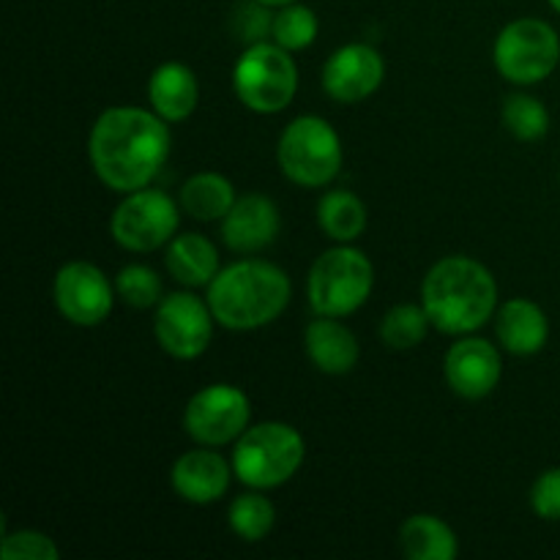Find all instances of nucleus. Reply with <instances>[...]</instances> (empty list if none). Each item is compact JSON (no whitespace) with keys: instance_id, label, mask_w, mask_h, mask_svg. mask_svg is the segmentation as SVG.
<instances>
[{"instance_id":"nucleus-1","label":"nucleus","mask_w":560,"mask_h":560,"mask_svg":"<svg viewBox=\"0 0 560 560\" xmlns=\"http://www.w3.org/2000/svg\"><path fill=\"white\" fill-rule=\"evenodd\" d=\"M173 151L170 124L145 107H109L93 120L88 159L107 189L118 195L153 184Z\"/></svg>"},{"instance_id":"nucleus-2","label":"nucleus","mask_w":560,"mask_h":560,"mask_svg":"<svg viewBox=\"0 0 560 560\" xmlns=\"http://www.w3.org/2000/svg\"><path fill=\"white\" fill-rule=\"evenodd\" d=\"M421 306L432 328L448 337L474 334L498 312V282L485 262L448 255L427 271L421 282Z\"/></svg>"},{"instance_id":"nucleus-3","label":"nucleus","mask_w":560,"mask_h":560,"mask_svg":"<svg viewBox=\"0 0 560 560\" xmlns=\"http://www.w3.org/2000/svg\"><path fill=\"white\" fill-rule=\"evenodd\" d=\"M293 284L284 268L260 257H244L222 268L208 284V306L228 331H257L279 320L290 304Z\"/></svg>"},{"instance_id":"nucleus-4","label":"nucleus","mask_w":560,"mask_h":560,"mask_svg":"<svg viewBox=\"0 0 560 560\" xmlns=\"http://www.w3.org/2000/svg\"><path fill=\"white\" fill-rule=\"evenodd\" d=\"M306 443L295 427L284 421H262L249 427L233 446V474L249 490H277L301 470Z\"/></svg>"},{"instance_id":"nucleus-5","label":"nucleus","mask_w":560,"mask_h":560,"mask_svg":"<svg viewBox=\"0 0 560 560\" xmlns=\"http://www.w3.org/2000/svg\"><path fill=\"white\" fill-rule=\"evenodd\" d=\"M375 288V268L361 249L339 244L312 262L306 279V299L315 315L350 317L370 301Z\"/></svg>"},{"instance_id":"nucleus-6","label":"nucleus","mask_w":560,"mask_h":560,"mask_svg":"<svg viewBox=\"0 0 560 560\" xmlns=\"http://www.w3.org/2000/svg\"><path fill=\"white\" fill-rule=\"evenodd\" d=\"M277 162L290 184L304 186V189H323L342 170V140L337 129L320 115H299L284 126L279 137Z\"/></svg>"},{"instance_id":"nucleus-7","label":"nucleus","mask_w":560,"mask_h":560,"mask_svg":"<svg viewBox=\"0 0 560 560\" xmlns=\"http://www.w3.org/2000/svg\"><path fill=\"white\" fill-rule=\"evenodd\" d=\"M233 91L252 113H282L299 91V66L293 52L279 47L277 42L246 47L233 66Z\"/></svg>"},{"instance_id":"nucleus-8","label":"nucleus","mask_w":560,"mask_h":560,"mask_svg":"<svg viewBox=\"0 0 560 560\" xmlns=\"http://www.w3.org/2000/svg\"><path fill=\"white\" fill-rule=\"evenodd\" d=\"M492 63L512 85H536L560 63V36L556 27L536 16L514 20L492 44Z\"/></svg>"},{"instance_id":"nucleus-9","label":"nucleus","mask_w":560,"mask_h":560,"mask_svg":"<svg viewBox=\"0 0 560 560\" xmlns=\"http://www.w3.org/2000/svg\"><path fill=\"white\" fill-rule=\"evenodd\" d=\"M180 211H184L180 202H175L162 189L145 186V189L129 191L109 217V235L120 249L137 252V255L162 249L178 233Z\"/></svg>"},{"instance_id":"nucleus-10","label":"nucleus","mask_w":560,"mask_h":560,"mask_svg":"<svg viewBox=\"0 0 560 560\" xmlns=\"http://www.w3.org/2000/svg\"><path fill=\"white\" fill-rule=\"evenodd\" d=\"M252 402L238 386L211 383L191 394L184 410V430L197 446H228L249 430Z\"/></svg>"},{"instance_id":"nucleus-11","label":"nucleus","mask_w":560,"mask_h":560,"mask_svg":"<svg viewBox=\"0 0 560 560\" xmlns=\"http://www.w3.org/2000/svg\"><path fill=\"white\" fill-rule=\"evenodd\" d=\"M213 317L208 299H197L189 290L164 295L153 315V337L159 348L178 361H195L208 350L213 339Z\"/></svg>"},{"instance_id":"nucleus-12","label":"nucleus","mask_w":560,"mask_h":560,"mask_svg":"<svg viewBox=\"0 0 560 560\" xmlns=\"http://www.w3.org/2000/svg\"><path fill=\"white\" fill-rule=\"evenodd\" d=\"M52 299L63 320L71 326L93 328L107 320L118 293L102 268L88 260H71L55 273Z\"/></svg>"},{"instance_id":"nucleus-13","label":"nucleus","mask_w":560,"mask_h":560,"mask_svg":"<svg viewBox=\"0 0 560 560\" xmlns=\"http://www.w3.org/2000/svg\"><path fill=\"white\" fill-rule=\"evenodd\" d=\"M443 375L457 397L470 402L490 397L503 375L501 350L481 337H457L443 359Z\"/></svg>"},{"instance_id":"nucleus-14","label":"nucleus","mask_w":560,"mask_h":560,"mask_svg":"<svg viewBox=\"0 0 560 560\" xmlns=\"http://www.w3.org/2000/svg\"><path fill=\"white\" fill-rule=\"evenodd\" d=\"M386 80V60L370 44H345L323 66V91L339 104H359Z\"/></svg>"},{"instance_id":"nucleus-15","label":"nucleus","mask_w":560,"mask_h":560,"mask_svg":"<svg viewBox=\"0 0 560 560\" xmlns=\"http://www.w3.org/2000/svg\"><path fill=\"white\" fill-rule=\"evenodd\" d=\"M282 217L271 197L249 191L235 200L222 219V241L235 255H257L279 238Z\"/></svg>"},{"instance_id":"nucleus-16","label":"nucleus","mask_w":560,"mask_h":560,"mask_svg":"<svg viewBox=\"0 0 560 560\" xmlns=\"http://www.w3.org/2000/svg\"><path fill=\"white\" fill-rule=\"evenodd\" d=\"M233 476V463H228L211 446H200L175 459L173 470H170V485L180 501L208 506L228 492Z\"/></svg>"},{"instance_id":"nucleus-17","label":"nucleus","mask_w":560,"mask_h":560,"mask_svg":"<svg viewBox=\"0 0 560 560\" xmlns=\"http://www.w3.org/2000/svg\"><path fill=\"white\" fill-rule=\"evenodd\" d=\"M304 348L323 375H348L355 370L361 355L359 339L345 326L342 317L315 315L304 331Z\"/></svg>"},{"instance_id":"nucleus-18","label":"nucleus","mask_w":560,"mask_h":560,"mask_svg":"<svg viewBox=\"0 0 560 560\" xmlns=\"http://www.w3.org/2000/svg\"><path fill=\"white\" fill-rule=\"evenodd\" d=\"M148 104L167 124H184L200 104V82L186 63L167 60L148 80Z\"/></svg>"},{"instance_id":"nucleus-19","label":"nucleus","mask_w":560,"mask_h":560,"mask_svg":"<svg viewBox=\"0 0 560 560\" xmlns=\"http://www.w3.org/2000/svg\"><path fill=\"white\" fill-rule=\"evenodd\" d=\"M495 334L501 348L512 355H536L550 339V320L536 301L509 299L495 312Z\"/></svg>"},{"instance_id":"nucleus-20","label":"nucleus","mask_w":560,"mask_h":560,"mask_svg":"<svg viewBox=\"0 0 560 560\" xmlns=\"http://www.w3.org/2000/svg\"><path fill=\"white\" fill-rule=\"evenodd\" d=\"M170 277L184 288H208L222 266H219V249L211 238L200 233H180L167 244L164 255Z\"/></svg>"},{"instance_id":"nucleus-21","label":"nucleus","mask_w":560,"mask_h":560,"mask_svg":"<svg viewBox=\"0 0 560 560\" xmlns=\"http://www.w3.org/2000/svg\"><path fill=\"white\" fill-rule=\"evenodd\" d=\"M235 200H238L235 186L230 184V178H224L222 173H213V170L195 173L184 180L178 191L180 208L197 222H222L230 208L235 206Z\"/></svg>"},{"instance_id":"nucleus-22","label":"nucleus","mask_w":560,"mask_h":560,"mask_svg":"<svg viewBox=\"0 0 560 560\" xmlns=\"http://www.w3.org/2000/svg\"><path fill=\"white\" fill-rule=\"evenodd\" d=\"M399 547L408 560H454L459 552L452 525L435 514H413L399 528Z\"/></svg>"},{"instance_id":"nucleus-23","label":"nucleus","mask_w":560,"mask_h":560,"mask_svg":"<svg viewBox=\"0 0 560 560\" xmlns=\"http://www.w3.org/2000/svg\"><path fill=\"white\" fill-rule=\"evenodd\" d=\"M366 206L355 191L328 189L317 202V224L323 235L337 244H353L366 230Z\"/></svg>"},{"instance_id":"nucleus-24","label":"nucleus","mask_w":560,"mask_h":560,"mask_svg":"<svg viewBox=\"0 0 560 560\" xmlns=\"http://www.w3.org/2000/svg\"><path fill=\"white\" fill-rule=\"evenodd\" d=\"M228 523L230 530H233L241 541L255 545V541H262L273 530L277 509H273V503L262 495V490H249L230 503Z\"/></svg>"},{"instance_id":"nucleus-25","label":"nucleus","mask_w":560,"mask_h":560,"mask_svg":"<svg viewBox=\"0 0 560 560\" xmlns=\"http://www.w3.org/2000/svg\"><path fill=\"white\" fill-rule=\"evenodd\" d=\"M432 320L421 304H397L383 315L381 339L392 350H410L430 334Z\"/></svg>"},{"instance_id":"nucleus-26","label":"nucleus","mask_w":560,"mask_h":560,"mask_svg":"<svg viewBox=\"0 0 560 560\" xmlns=\"http://www.w3.org/2000/svg\"><path fill=\"white\" fill-rule=\"evenodd\" d=\"M503 126L520 142H539L550 131V109L530 93H512L501 109Z\"/></svg>"},{"instance_id":"nucleus-27","label":"nucleus","mask_w":560,"mask_h":560,"mask_svg":"<svg viewBox=\"0 0 560 560\" xmlns=\"http://www.w3.org/2000/svg\"><path fill=\"white\" fill-rule=\"evenodd\" d=\"M317 33H320V22H317V14L310 5L290 3L277 9V14H273L271 42H277L288 52H301V49L312 47Z\"/></svg>"},{"instance_id":"nucleus-28","label":"nucleus","mask_w":560,"mask_h":560,"mask_svg":"<svg viewBox=\"0 0 560 560\" xmlns=\"http://www.w3.org/2000/svg\"><path fill=\"white\" fill-rule=\"evenodd\" d=\"M115 293L131 310H153L162 295V279L153 268L142 266V262H131L115 273Z\"/></svg>"},{"instance_id":"nucleus-29","label":"nucleus","mask_w":560,"mask_h":560,"mask_svg":"<svg viewBox=\"0 0 560 560\" xmlns=\"http://www.w3.org/2000/svg\"><path fill=\"white\" fill-rule=\"evenodd\" d=\"M273 14L277 11L271 5L260 3V0H246L238 9L233 11V20H230V27H233V36L238 42H244L246 47L252 44L268 42L273 33Z\"/></svg>"},{"instance_id":"nucleus-30","label":"nucleus","mask_w":560,"mask_h":560,"mask_svg":"<svg viewBox=\"0 0 560 560\" xmlns=\"http://www.w3.org/2000/svg\"><path fill=\"white\" fill-rule=\"evenodd\" d=\"M3 560H58L60 550L42 530H3Z\"/></svg>"},{"instance_id":"nucleus-31","label":"nucleus","mask_w":560,"mask_h":560,"mask_svg":"<svg viewBox=\"0 0 560 560\" xmlns=\"http://www.w3.org/2000/svg\"><path fill=\"white\" fill-rule=\"evenodd\" d=\"M530 509L539 520L558 523L560 520V468H547L530 487Z\"/></svg>"},{"instance_id":"nucleus-32","label":"nucleus","mask_w":560,"mask_h":560,"mask_svg":"<svg viewBox=\"0 0 560 560\" xmlns=\"http://www.w3.org/2000/svg\"><path fill=\"white\" fill-rule=\"evenodd\" d=\"M260 3L271 5V9H282V5H290V3H299V0H260Z\"/></svg>"},{"instance_id":"nucleus-33","label":"nucleus","mask_w":560,"mask_h":560,"mask_svg":"<svg viewBox=\"0 0 560 560\" xmlns=\"http://www.w3.org/2000/svg\"><path fill=\"white\" fill-rule=\"evenodd\" d=\"M547 3H550V5H552V9H556V11H558V14H560V0H547Z\"/></svg>"}]
</instances>
